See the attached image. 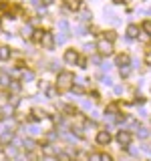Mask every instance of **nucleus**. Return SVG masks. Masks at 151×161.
Returning <instances> with one entry per match:
<instances>
[{"mask_svg":"<svg viewBox=\"0 0 151 161\" xmlns=\"http://www.w3.org/2000/svg\"><path fill=\"white\" fill-rule=\"evenodd\" d=\"M73 73H67V70H60L59 73V83H57V89L59 91H70L73 89Z\"/></svg>","mask_w":151,"mask_h":161,"instance_id":"nucleus-1","label":"nucleus"},{"mask_svg":"<svg viewBox=\"0 0 151 161\" xmlns=\"http://www.w3.org/2000/svg\"><path fill=\"white\" fill-rule=\"evenodd\" d=\"M97 50L101 54H111V53H113V42L107 40V38H101L97 42Z\"/></svg>","mask_w":151,"mask_h":161,"instance_id":"nucleus-2","label":"nucleus"},{"mask_svg":"<svg viewBox=\"0 0 151 161\" xmlns=\"http://www.w3.org/2000/svg\"><path fill=\"white\" fill-rule=\"evenodd\" d=\"M40 42H42V47L47 48V50H53L54 48V36H53V32H47V30H44V36H42Z\"/></svg>","mask_w":151,"mask_h":161,"instance_id":"nucleus-3","label":"nucleus"},{"mask_svg":"<svg viewBox=\"0 0 151 161\" xmlns=\"http://www.w3.org/2000/svg\"><path fill=\"white\" fill-rule=\"evenodd\" d=\"M117 143L123 145V147H127V145L131 143V133L129 131H119L117 133Z\"/></svg>","mask_w":151,"mask_h":161,"instance_id":"nucleus-4","label":"nucleus"},{"mask_svg":"<svg viewBox=\"0 0 151 161\" xmlns=\"http://www.w3.org/2000/svg\"><path fill=\"white\" fill-rule=\"evenodd\" d=\"M77 60H79V54H77L75 48H69L67 53H64V63H67V64H75Z\"/></svg>","mask_w":151,"mask_h":161,"instance_id":"nucleus-5","label":"nucleus"},{"mask_svg":"<svg viewBox=\"0 0 151 161\" xmlns=\"http://www.w3.org/2000/svg\"><path fill=\"white\" fill-rule=\"evenodd\" d=\"M97 143H99V145H109V143H111L109 131H99V133H97Z\"/></svg>","mask_w":151,"mask_h":161,"instance_id":"nucleus-6","label":"nucleus"},{"mask_svg":"<svg viewBox=\"0 0 151 161\" xmlns=\"http://www.w3.org/2000/svg\"><path fill=\"white\" fill-rule=\"evenodd\" d=\"M12 139H14V131H4V133L0 135V143H2L4 147L12 143Z\"/></svg>","mask_w":151,"mask_h":161,"instance_id":"nucleus-7","label":"nucleus"},{"mask_svg":"<svg viewBox=\"0 0 151 161\" xmlns=\"http://www.w3.org/2000/svg\"><path fill=\"white\" fill-rule=\"evenodd\" d=\"M4 155H6L8 159H14L18 155V149H16V145H6L4 147Z\"/></svg>","mask_w":151,"mask_h":161,"instance_id":"nucleus-8","label":"nucleus"},{"mask_svg":"<svg viewBox=\"0 0 151 161\" xmlns=\"http://www.w3.org/2000/svg\"><path fill=\"white\" fill-rule=\"evenodd\" d=\"M10 83H12L10 75L6 73V70H0V85H2V87H10Z\"/></svg>","mask_w":151,"mask_h":161,"instance_id":"nucleus-9","label":"nucleus"},{"mask_svg":"<svg viewBox=\"0 0 151 161\" xmlns=\"http://www.w3.org/2000/svg\"><path fill=\"white\" fill-rule=\"evenodd\" d=\"M129 63H131V58L127 57V54H119L117 60H115V64H119L121 69H123V67H129Z\"/></svg>","mask_w":151,"mask_h":161,"instance_id":"nucleus-10","label":"nucleus"},{"mask_svg":"<svg viewBox=\"0 0 151 161\" xmlns=\"http://www.w3.org/2000/svg\"><path fill=\"white\" fill-rule=\"evenodd\" d=\"M42 153H44V155H48V157H50V155H59V151L54 149V147H53L50 143H42Z\"/></svg>","mask_w":151,"mask_h":161,"instance_id":"nucleus-11","label":"nucleus"},{"mask_svg":"<svg viewBox=\"0 0 151 161\" xmlns=\"http://www.w3.org/2000/svg\"><path fill=\"white\" fill-rule=\"evenodd\" d=\"M64 6H67L69 10H79L81 2H79V0H64Z\"/></svg>","mask_w":151,"mask_h":161,"instance_id":"nucleus-12","label":"nucleus"},{"mask_svg":"<svg viewBox=\"0 0 151 161\" xmlns=\"http://www.w3.org/2000/svg\"><path fill=\"white\" fill-rule=\"evenodd\" d=\"M20 143H22V147L26 149V151H32L34 147H36V143H34L32 139H22V141H20Z\"/></svg>","mask_w":151,"mask_h":161,"instance_id":"nucleus-13","label":"nucleus"},{"mask_svg":"<svg viewBox=\"0 0 151 161\" xmlns=\"http://www.w3.org/2000/svg\"><path fill=\"white\" fill-rule=\"evenodd\" d=\"M127 36H129V38H137V36H139V28L135 26V24H131V26L127 28Z\"/></svg>","mask_w":151,"mask_h":161,"instance_id":"nucleus-14","label":"nucleus"},{"mask_svg":"<svg viewBox=\"0 0 151 161\" xmlns=\"http://www.w3.org/2000/svg\"><path fill=\"white\" fill-rule=\"evenodd\" d=\"M42 36H44V30H32V38L34 42H40V40H42Z\"/></svg>","mask_w":151,"mask_h":161,"instance_id":"nucleus-15","label":"nucleus"},{"mask_svg":"<svg viewBox=\"0 0 151 161\" xmlns=\"http://www.w3.org/2000/svg\"><path fill=\"white\" fill-rule=\"evenodd\" d=\"M44 117H47V113H44V111H40V109L32 111V121H40V119H44Z\"/></svg>","mask_w":151,"mask_h":161,"instance_id":"nucleus-16","label":"nucleus"},{"mask_svg":"<svg viewBox=\"0 0 151 161\" xmlns=\"http://www.w3.org/2000/svg\"><path fill=\"white\" fill-rule=\"evenodd\" d=\"M0 58H2V60L10 58V48L8 47H0Z\"/></svg>","mask_w":151,"mask_h":161,"instance_id":"nucleus-17","label":"nucleus"},{"mask_svg":"<svg viewBox=\"0 0 151 161\" xmlns=\"http://www.w3.org/2000/svg\"><path fill=\"white\" fill-rule=\"evenodd\" d=\"M32 79H34V73H32V70H22V80H24V83H30Z\"/></svg>","mask_w":151,"mask_h":161,"instance_id":"nucleus-18","label":"nucleus"},{"mask_svg":"<svg viewBox=\"0 0 151 161\" xmlns=\"http://www.w3.org/2000/svg\"><path fill=\"white\" fill-rule=\"evenodd\" d=\"M59 28L63 30V36H67V34H69V22H67V20H60V22H59Z\"/></svg>","mask_w":151,"mask_h":161,"instance_id":"nucleus-19","label":"nucleus"},{"mask_svg":"<svg viewBox=\"0 0 151 161\" xmlns=\"http://www.w3.org/2000/svg\"><path fill=\"white\" fill-rule=\"evenodd\" d=\"M135 131H137V137H141V139H145V137L149 135V131H147V129H143V127H139V125L135 127Z\"/></svg>","mask_w":151,"mask_h":161,"instance_id":"nucleus-20","label":"nucleus"},{"mask_svg":"<svg viewBox=\"0 0 151 161\" xmlns=\"http://www.w3.org/2000/svg\"><path fill=\"white\" fill-rule=\"evenodd\" d=\"M22 36L24 38H30V36H32V26H30V24H26V26L22 28Z\"/></svg>","mask_w":151,"mask_h":161,"instance_id":"nucleus-21","label":"nucleus"},{"mask_svg":"<svg viewBox=\"0 0 151 161\" xmlns=\"http://www.w3.org/2000/svg\"><path fill=\"white\" fill-rule=\"evenodd\" d=\"M143 30L147 34H151V20H145V22H143Z\"/></svg>","mask_w":151,"mask_h":161,"instance_id":"nucleus-22","label":"nucleus"},{"mask_svg":"<svg viewBox=\"0 0 151 161\" xmlns=\"http://www.w3.org/2000/svg\"><path fill=\"white\" fill-rule=\"evenodd\" d=\"M57 157H59V161H73V159H70V157H69L67 153H59Z\"/></svg>","mask_w":151,"mask_h":161,"instance_id":"nucleus-23","label":"nucleus"},{"mask_svg":"<svg viewBox=\"0 0 151 161\" xmlns=\"http://www.w3.org/2000/svg\"><path fill=\"white\" fill-rule=\"evenodd\" d=\"M129 73H131V67H123V69H121V77H127Z\"/></svg>","mask_w":151,"mask_h":161,"instance_id":"nucleus-24","label":"nucleus"},{"mask_svg":"<svg viewBox=\"0 0 151 161\" xmlns=\"http://www.w3.org/2000/svg\"><path fill=\"white\" fill-rule=\"evenodd\" d=\"M10 89H12V91H18V89H20V83H16V80H12V83H10Z\"/></svg>","mask_w":151,"mask_h":161,"instance_id":"nucleus-25","label":"nucleus"},{"mask_svg":"<svg viewBox=\"0 0 151 161\" xmlns=\"http://www.w3.org/2000/svg\"><path fill=\"white\" fill-rule=\"evenodd\" d=\"M77 63H79V67H83V69L87 67V60H85V58H81V57H79V60H77Z\"/></svg>","mask_w":151,"mask_h":161,"instance_id":"nucleus-26","label":"nucleus"},{"mask_svg":"<svg viewBox=\"0 0 151 161\" xmlns=\"http://www.w3.org/2000/svg\"><path fill=\"white\" fill-rule=\"evenodd\" d=\"M101 161H113V159H111V155H107V153H103V155H101Z\"/></svg>","mask_w":151,"mask_h":161,"instance_id":"nucleus-27","label":"nucleus"},{"mask_svg":"<svg viewBox=\"0 0 151 161\" xmlns=\"http://www.w3.org/2000/svg\"><path fill=\"white\" fill-rule=\"evenodd\" d=\"M103 85H113V80H111L109 77H103Z\"/></svg>","mask_w":151,"mask_h":161,"instance_id":"nucleus-28","label":"nucleus"},{"mask_svg":"<svg viewBox=\"0 0 151 161\" xmlns=\"http://www.w3.org/2000/svg\"><path fill=\"white\" fill-rule=\"evenodd\" d=\"M54 93H57L54 89H48V91H47V97H54Z\"/></svg>","mask_w":151,"mask_h":161,"instance_id":"nucleus-29","label":"nucleus"},{"mask_svg":"<svg viewBox=\"0 0 151 161\" xmlns=\"http://www.w3.org/2000/svg\"><path fill=\"white\" fill-rule=\"evenodd\" d=\"M91 161H101V155H91Z\"/></svg>","mask_w":151,"mask_h":161,"instance_id":"nucleus-30","label":"nucleus"},{"mask_svg":"<svg viewBox=\"0 0 151 161\" xmlns=\"http://www.w3.org/2000/svg\"><path fill=\"white\" fill-rule=\"evenodd\" d=\"M50 69H53V70H59L60 67H59V63H53V64H50Z\"/></svg>","mask_w":151,"mask_h":161,"instance_id":"nucleus-31","label":"nucleus"},{"mask_svg":"<svg viewBox=\"0 0 151 161\" xmlns=\"http://www.w3.org/2000/svg\"><path fill=\"white\" fill-rule=\"evenodd\" d=\"M53 2H54V0H42V4H44V6H50Z\"/></svg>","mask_w":151,"mask_h":161,"instance_id":"nucleus-32","label":"nucleus"},{"mask_svg":"<svg viewBox=\"0 0 151 161\" xmlns=\"http://www.w3.org/2000/svg\"><path fill=\"white\" fill-rule=\"evenodd\" d=\"M30 4H34V6H38V4H40V0H30Z\"/></svg>","mask_w":151,"mask_h":161,"instance_id":"nucleus-33","label":"nucleus"},{"mask_svg":"<svg viewBox=\"0 0 151 161\" xmlns=\"http://www.w3.org/2000/svg\"><path fill=\"white\" fill-rule=\"evenodd\" d=\"M113 2H115V4H121V2H123V0H113Z\"/></svg>","mask_w":151,"mask_h":161,"instance_id":"nucleus-34","label":"nucleus"},{"mask_svg":"<svg viewBox=\"0 0 151 161\" xmlns=\"http://www.w3.org/2000/svg\"><path fill=\"white\" fill-rule=\"evenodd\" d=\"M73 161H75V159H73Z\"/></svg>","mask_w":151,"mask_h":161,"instance_id":"nucleus-35","label":"nucleus"}]
</instances>
